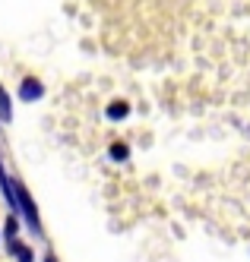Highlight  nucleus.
Listing matches in <instances>:
<instances>
[{
    "label": "nucleus",
    "mask_w": 250,
    "mask_h": 262,
    "mask_svg": "<svg viewBox=\"0 0 250 262\" xmlns=\"http://www.w3.org/2000/svg\"><path fill=\"white\" fill-rule=\"evenodd\" d=\"M42 262H57V259H54V253H45V259H42Z\"/></svg>",
    "instance_id": "obj_8"
},
{
    "label": "nucleus",
    "mask_w": 250,
    "mask_h": 262,
    "mask_svg": "<svg viewBox=\"0 0 250 262\" xmlns=\"http://www.w3.org/2000/svg\"><path fill=\"white\" fill-rule=\"evenodd\" d=\"M16 234H19V218H16V215H10V218H7V224H4V237H7V243H10V240H19Z\"/></svg>",
    "instance_id": "obj_6"
},
{
    "label": "nucleus",
    "mask_w": 250,
    "mask_h": 262,
    "mask_svg": "<svg viewBox=\"0 0 250 262\" xmlns=\"http://www.w3.org/2000/svg\"><path fill=\"white\" fill-rule=\"evenodd\" d=\"M0 120H4V123L13 120V98H10V92L4 89V82H0Z\"/></svg>",
    "instance_id": "obj_5"
},
{
    "label": "nucleus",
    "mask_w": 250,
    "mask_h": 262,
    "mask_svg": "<svg viewBox=\"0 0 250 262\" xmlns=\"http://www.w3.org/2000/svg\"><path fill=\"white\" fill-rule=\"evenodd\" d=\"M19 98H23L26 104H35L45 98V82L38 76H23V82H19Z\"/></svg>",
    "instance_id": "obj_2"
},
{
    "label": "nucleus",
    "mask_w": 250,
    "mask_h": 262,
    "mask_svg": "<svg viewBox=\"0 0 250 262\" xmlns=\"http://www.w3.org/2000/svg\"><path fill=\"white\" fill-rule=\"evenodd\" d=\"M130 111H133V107H130L127 98H114V101L105 104V117H108L111 123H124V120L130 117Z\"/></svg>",
    "instance_id": "obj_3"
},
{
    "label": "nucleus",
    "mask_w": 250,
    "mask_h": 262,
    "mask_svg": "<svg viewBox=\"0 0 250 262\" xmlns=\"http://www.w3.org/2000/svg\"><path fill=\"white\" fill-rule=\"evenodd\" d=\"M16 183V212H23V218H26V224L35 231V234H42V218H38V209H35V199L29 196V190L19 180H13Z\"/></svg>",
    "instance_id": "obj_1"
},
{
    "label": "nucleus",
    "mask_w": 250,
    "mask_h": 262,
    "mask_svg": "<svg viewBox=\"0 0 250 262\" xmlns=\"http://www.w3.org/2000/svg\"><path fill=\"white\" fill-rule=\"evenodd\" d=\"M13 259H16V262H35V253H32L29 243H19V250L13 253Z\"/></svg>",
    "instance_id": "obj_7"
},
{
    "label": "nucleus",
    "mask_w": 250,
    "mask_h": 262,
    "mask_svg": "<svg viewBox=\"0 0 250 262\" xmlns=\"http://www.w3.org/2000/svg\"><path fill=\"white\" fill-rule=\"evenodd\" d=\"M108 158H111L114 164H127V161H130V145H127V142H111V145H108Z\"/></svg>",
    "instance_id": "obj_4"
}]
</instances>
